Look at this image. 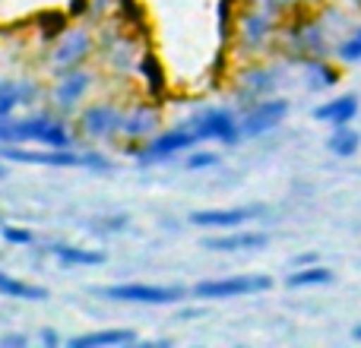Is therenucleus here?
Here are the masks:
<instances>
[{
    "instance_id": "obj_1",
    "label": "nucleus",
    "mask_w": 361,
    "mask_h": 348,
    "mask_svg": "<svg viewBox=\"0 0 361 348\" xmlns=\"http://www.w3.org/2000/svg\"><path fill=\"white\" fill-rule=\"evenodd\" d=\"M0 159H10V162H23V165H44V168H95V171H108V162L102 152L89 149V152H76V149H42L32 152L23 146H0Z\"/></svg>"
},
{
    "instance_id": "obj_2",
    "label": "nucleus",
    "mask_w": 361,
    "mask_h": 348,
    "mask_svg": "<svg viewBox=\"0 0 361 348\" xmlns=\"http://www.w3.org/2000/svg\"><path fill=\"white\" fill-rule=\"evenodd\" d=\"M282 44L292 54V61H307V57H326L330 54V35L326 23L314 16H295L282 25Z\"/></svg>"
},
{
    "instance_id": "obj_3",
    "label": "nucleus",
    "mask_w": 361,
    "mask_h": 348,
    "mask_svg": "<svg viewBox=\"0 0 361 348\" xmlns=\"http://www.w3.org/2000/svg\"><path fill=\"white\" fill-rule=\"evenodd\" d=\"M279 16L282 13L269 10V6H260V4L238 13V29H235L238 48H241L244 54H263V51H269L276 32H279Z\"/></svg>"
},
{
    "instance_id": "obj_4",
    "label": "nucleus",
    "mask_w": 361,
    "mask_h": 348,
    "mask_svg": "<svg viewBox=\"0 0 361 348\" xmlns=\"http://www.w3.org/2000/svg\"><path fill=\"white\" fill-rule=\"evenodd\" d=\"M273 288L269 275H228V279H206L190 288L193 298L203 301H228V298H247Z\"/></svg>"
},
{
    "instance_id": "obj_5",
    "label": "nucleus",
    "mask_w": 361,
    "mask_h": 348,
    "mask_svg": "<svg viewBox=\"0 0 361 348\" xmlns=\"http://www.w3.org/2000/svg\"><path fill=\"white\" fill-rule=\"evenodd\" d=\"M279 82H282L279 67H269V63H250V67H244L238 73V105H241V111H247L260 99L276 95Z\"/></svg>"
},
{
    "instance_id": "obj_6",
    "label": "nucleus",
    "mask_w": 361,
    "mask_h": 348,
    "mask_svg": "<svg viewBox=\"0 0 361 348\" xmlns=\"http://www.w3.org/2000/svg\"><path fill=\"white\" fill-rule=\"evenodd\" d=\"M187 124L200 133V139H216L222 146H235L241 139V118L231 108H206L197 118H190Z\"/></svg>"
},
{
    "instance_id": "obj_7",
    "label": "nucleus",
    "mask_w": 361,
    "mask_h": 348,
    "mask_svg": "<svg viewBox=\"0 0 361 348\" xmlns=\"http://www.w3.org/2000/svg\"><path fill=\"white\" fill-rule=\"evenodd\" d=\"M102 298L108 301H127V304H175L184 298V288L178 285H143V282H124V285H105L99 288Z\"/></svg>"
},
{
    "instance_id": "obj_8",
    "label": "nucleus",
    "mask_w": 361,
    "mask_h": 348,
    "mask_svg": "<svg viewBox=\"0 0 361 348\" xmlns=\"http://www.w3.org/2000/svg\"><path fill=\"white\" fill-rule=\"evenodd\" d=\"M200 143H203L200 133L184 120L180 127H171V130L156 133L152 139H146L143 149H137V159L143 165L146 162H162V159H171V156H178V152H184V149H193V146H200Z\"/></svg>"
},
{
    "instance_id": "obj_9",
    "label": "nucleus",
    "mask_w": 361,
    "mask_h": 348,
    "mask_svg": "<svg viewBox=\"0 0 361 348\" xmlns=\"http://www.w3.org/2000/svg\"><path fill=\"white\" fill-rule=\"evenodd\" d=\"M92 48H95V38L89 29L63 32L54 44V54H51V70H54V76H63V73H70V70L82 67L86 57L92 54Z\"/></svg>"
},
{
    "instance_id": "obj_10",
    "label": "nucleus",
    "mask_w": 361,
    "mask_h": 348,
    "mask_svg": "<svg viewBox=\"0 0 361 348\" xmlns=\"http://www.w3.org/2000/svg\"><path fill=\"white\" fill-rule=\"evenodd\" d=\"M286 114H288V99H279V95L260 99L247 111H241V137H247V139L263 137L273 127H279L286 120Z\"/></svg>"
},
{
    "instance_id": "obj_11",
    "label": "nucleus",
    "mask_w": 361,
    "mask_h": 348,
    "mask_svg": "<svg viewBox=\"0 0 361 348\" xmlns=\"http://www.w3.org/2000/svg\"><path fill=\"white\" fill-rule=\"evenodd\" d=\"M80 127L89 139H108L114 133H121L124 127V111L118 105H108V101H95L82 111L80 118Z\"/></svg>"
},
{
    "instance_id": "obj_12",
    "label": "nucleus",
    "mask_w": 361,
    "mask_h": 348,
    "mask_svg": "<svg viewBox=\"0 0 361 348\" xmlns=\"http://www.w3.org/2000/svg\"><path fill=\"white\" fill-rule=\"evenodd\" d=\"M92 82H95V73L92 70H86V67H76V70H70V73L57 76L54 105L61 108V111H73V108L89 95Z\"/></svg>"
},
{
    "instance_id": "obj_13",
    "label": "nucleus",
    "mask_w": 361,
    "mask_h": 348,
    "mask_svg": "<svg viewBox=\"0 0 361 348\" xmlns=\"http://www.w3.org/2000/svg\"><path fill=\"white\" fill-rule=\"evenodd\" d=\"M102 54L108 57V63H111L118 73H127V70L140 61L137 57V42H133V35L121 32V25L102 35Z\"/></svg>"
},
{
    "instance_id": "obj_14",
    "label": "nucleus",
    "mask_w": 361,
    "mask_h": 348,
    "mask_svg": "<svg viewBox=\"0 0 361 348\" xmlns=\"http://www.w3.org/2000/svg\"><path fill=\"white\" fill-rule=\"evenodd\" d=\"M260 206H235V209H197L190 212V222L200 228H238L260 216Z\"/></svg>"
},
{
    "instance_id": "obj_15",
    "label": "nucleus",
    "mask_w": 361,
    "mask_h": 348,
    "mask_svg": "<svg viewBox=\"0 0 361 348\" xmlns=\"http://www.w3.org/2000/svg\"><path fill=\"white\" fill-rule=\"evenodd\" d=\"M159 124H162V114H159L156 101H143V105L124 111V127H121V133H124L127 139H152Z\"/></svg>"
},
{
    "instance_id": "obj_16",
    "label": "nucleus",
    "mask_w": 361,
    "mask_h": 348,
    "mask_svg": "<svg viewBox=\"0 0 361 348\" xmlns=\"http://www.w3.org/2000/svg\"><path fill=\"white\" fill-rule=\"evenodd\" d=\"M358 95H336V99L324 101V105L314 108V120L320 124H330V127H345L358 118Z\"/></svg>"
},
{
    "instance_id": "obj_17",
    "label": "nucleus",
    "mask_w": 361,
    "mask_h": 348,
    "mask_svg": "<svg viewBox=\"0 0 361 348\" xmlns=\"http://www.w3.org/2000/svg\"><path fill=\"white\" fill-rule=\"evenodd\" d=\"M137 73H140V80L146 82V95H149L152 101H162V99H165V89H169V76H165L162 61H159V57L152 54V51L140 54V61H137Z\"/></svg>"
},
{
    "instance_id": "obj_18",
    "label": "nucleus",
    "mask_w": 361,
    "mask_h": 348,
    "mask_svg": "<svg viewBox=\"0 0 361 348\" xmlns=\"http://www.w3.org/2000/svg\"><path fill=\"white\" fill-rule=\"evenodd\" d=\"M269 237L263 231H231V235H219L206 241V250H222V254H231V250H260L267 247Z\"/></svg>"
},
{
    "instance_id": "obj_19",
    "label": "nucleus",
    "mask_w": 361,
    "mask_h": 348,
    "mask_svg": "<svg viewBox=\"0 0 361 348\" xmlns=\"http://www.w3.org/2000/svg\"><path fill=\"white\" fill-rule=\"evenodd\" d=\"M301 67H305V82L311 92H324L339 82V70L326 57H307V61H301Z\"/></svg>"
},
{
    "instance_id": "obj_20",
    "label": "nucleus",
    "mask_w": 361,
    "mask_h": 348,
    "mask_svg": "<svg viewBox=\"0 0 361 348\" xmlns=\"http://www.w3.org/2000/svg\"><path fill=\"white\" fill-rule=\"evenodd\" d=\"M130 342H137L133 330H99L70 339V348H105V345H130Z\"/></svg>"
},
{
    "instance_id": "obj_21",
    "label": "nucleus",
    "mask_w": 361,
    "mask_h": 348,
    "mask_svg": "<svg viewBox=\"0 0 361 348\" xmlns=\"http://www.w3.org/2000/svg\"><path fill=\"white\" fill-rule=\"evenodd\" d=\"M48 250L63 263V266H99V263H105V254H102V250L73 247V244H51Z\"/></svg>"
},
{
    "instance_id": "obj_22",
    "label": "nucleus",
    "mask_w": 361,
    "mask_h": 348,
    "mask_svg": "<svg viewBox=\"0 0 361 348\" xmlns=\"http://www.w3.org/2000/svg\"><path fill=\"white\" fill-rule=\"evenodd\" d=\"M358 146H361V133H358L352 124H345V127H333L330 139H326V149H330L333 156H339V159L355 156Z\"/></svg>"
},
{
    "instance_id": "obj_23",
    "label": "nucleus",
    "mask_w": 361,
    "mask_h": 348,
    "mask_svg": "<svg viewBox=\"0 0 361 348\" xmlns=\"http://www.w3.org/2000/svg\"><path fill=\"white\" fill-rule=\"evenodd\" d=\"M288 285L292 288H314V285H330L333 282V269L317 266V263H307V266H298L292 275H288Z\"/></svg>"
},
{
    "instance_id": "obj_24",
    "label": "nucleus",
    "mask_w": 361,
    "mask_h": 348,
    "mask_svg": "<svg viewBox=\"0 0 361 348\" xmlns=\"http://www.w3.org/2000/svg\"><path fill=\"white\" fill-rule=\"evenodd\" d=\"M0 294H10V298H25V301H44L48 292L42 285H29V282L10 279V275L0 273Z\"/></svg>"
},
{
    "instance_id": "obj_25",
    "label": "nucleus",
    "mask_w": 361,
    "mask_h": 348,
    "mask_svg": "<svg viewBox=\"0 0 361 348\" xmlns=\"http://www.w3.org/2000/svg\"><path fill=\"white\" fill-rule=\"evenodd\" d=\"M118 16L121 25L133 29L137 35H146V10L140 6V0H118Z\"/></svg>"
},
{
    "instance_id": "obj_26",
    "label": "nucleus",
    "mask_w": 361,
    "mask_h": 348,
    "mask_svg": "<svg viewBox=\"0 0 361 348\" xmlns=\"http://www.w3.org/2000/svg\"><path fill=\"white\" fill-rule=\"evenodd\" d=\"M333 54H336L339 63H358L361 61V25H355L349 35H343L336 44H333Z\"/></svg>"
},
{
    "instance_id": "obj_27",
    "label": "nucleus",
    "mask_w": 361,
    "mask_h": 348,
    "mask_svg": "<svg viewBox=\"0 0 361 348\" xmlns=\"http://www.w3.org/2000/svg\"><path fill=\"white\" fill-rule=\"evenodd\" d=\"M235 4L238 0H219V38H222V48H228V42L235 38V29H238Z\"/></svg>"
},
{
    "instance_id": "obj_28",
    "label": "nucleus",
    "mask_w": 361,
    "mask_h": 348,
    "mask_svg": "<svg viewBox=\"0 0 361 348\" xmlns=\"http://www.w3.org/2000/svg\"><path fill=\"white\" fill-rule=\"evenodd\" d=\"M67 16L70 13H57V10L38 16V29H42L44 42H54V38H61L63 32H67Z\"/></svg>"
},
{
    "instance_id": "obj_29",
    "label": "nucleus",
    "mask_w": 361,
    "mask_h": 348,
    "mask_svg": "<svg viewBox=\"0 0 361 348\" xmlns=\"http://www.w3.org/2000/svg\"><path fill=\"white\" fill-rule=\"evenodd\" d=\"M16 108H23V99H19V82H4L0 80V118L13 114Z\"/></svg>"
},
{
    "instance_id": "obj_30",
    "label": "nucleus",
    "mask_w": 361,
    "mask_h": 348,
    "mask_svg": "<svg viewBox=\"0 0 361 348\" xmlns=\"http://www.w3.org/2000/svg\"><path fill=\"white\" fill-rule=\"evenodd\" d=\"M216 165H219V156L216 152H206V149H197L187 159V168L190 171H206V168H216Z\"/></svg>"
},
{
    "instance_id": "obj_31",
    "label": "nucleus",
    "mask_w": 361,
    "mask_h": 348,
    "mask_svg": "<svg viewBox=\"0 0 361 348\" xmlns=\"http://www.w3.org/2000/svg\"><path fill=\"white\" fill-rule=\"evenodd\" d=\"M4 241H6V244H16V247H25V244H32V231L6 225V228H4Z\"/></svg>"
},
{
    "instance_id": "obj_32",
    "label": "nucleus",
    "mask_w": 361,
    "mask_h": 348,
    "mask_svg": "<svg viewBox=\"0 0 361 348\" xmlns=\"http://www.w3.org/2000/svg\"><path fill=\"white\" fill-rule=\"evenodd\" d=\"M19 99H23V108L25 105H35L38 101V86L29 80H19Z\"/></svg>"
},
{
    "instance_id": "obj_33",
    "label": "nucleus",
    "mask_w": 361,
    "mask_h": 348,
    "mask_svg": "<svg viewBox=\"0 0 361 348\" xmlns=\"http://www.w3.org/2000/svg\"><path fill=\"white\" fill-rule=\"evenodd\" d=\"M247 4H260V6H269V10H276V13H286V10H292V6H298L301 0H247Z\"/></svg>"
},
{
    "instance_id": "obj_34",
    "label": "nucleus",
    "mask_w": 361,
    "mask_h": 348,
    "mask_svg": "<svg viewBox=\"0 0 361 348\" xmlns=\"http://www.w3.org/2000/svg\"><path fill=\"white\" fill-rule=\"evenodd\" d=\"M67 13H70V19L86 16V13H89V0H70V4H67Z\"/></svg>"
},
{
    "instance_id": "obj_35",
    "label": "nucleus",
    "mask_w": 361,
    "mask_h": 348,
    "mask_svg": "<svg viewBox=\"0 0 361 348\" xmlns=\"http://www.w3.org/2000/svg\"><path fill=\"white\" fill-rule=\"evenodd\" d=\"M89 10H92V13H99V16H102V13L108 10V0H89Z\"/></svg>"
},
{
    "instance_id": "obj_36",
    "label": "nucleus",
    "mask_w": 361,
    "mask_h": 348,
    "mask_svg": "<svg viewBox=\"0 0 361 348\" xmlns=\"http://www.w3.org/2000/svg\"><path fill=\"white\" fill-rule=\"evenodd\" d=\"M4 345H25V336H6Z\"/></svg>"
},
{
    "instance_id": "obj_37",
    "label": "nucleus",
    "mask_w": 361,
    "mask_h": 348,
    "mask_svg": "<svg viewBox=\"0 0 361 348\" xmlns=\"http://www.w3.org/2000/svg\"><path fill=\"white\" fill-rule=\"evenodd\" d=\"M295 263H298V266H307V263H314V254H305V256H298V260H295Z\"/></svg>"
},
{
    "instance_id": "obj_38",
    "label": "nucleus",
    "mask_w": 361,
    "mask_h": 348,
    "mask_svg": "<svg viewBox=\"0 0 361 348\" xmlns=\"http://www.w3.org/2000/svg\"><path fill=\"white\" fill-rule=\"evenodd\" d=\"M42 342H48V345H57V336H54V333H44V336H42Z\"/></svg>"
},
{
    "instance_id": "obj_39",
    "label": "nucleus",
    "mask_w": 361,
    "mask_h": 348,
    "mask_svg": "<svg viewBox=\"0 0 361 348\" xmlns=\"http://www.w3.org/2000/svg\"><path fill=\"white\" fill-rule=\"evenodd\" d=\"M352 336H355L358 342H361V326H355V330H352Z\"/></svg>"
},
{
    "instance_id": "obj_40",
    "label": "nucleus",
    "mask_w": 361,
    "mask_h": 348,
    "mask_svg": "<svg viewBox=\"0 0 361 348\" xmlns=\"http://www.w3.org/2000/svg\"><path fill=\"white\" fill-rule=\"evenodd\" d=\"M0 178H6V168H4V162H0Z\"/></svg>"
},
{
    "instance_id": "obj_41",
    "label": "nucleus",
    "mask_w": 361,
    "mask_h": 348,
    "mask_svg": "<svg viewBox=\"0 0 361 348\" xmlns=\"http://www.w3.org/2000/svg\"><path fill=\"white\" fill-rule=\"evenodd\" d=\"M352 4H355V6H361V0H352Z\"/></svg>"
},
{
    "instance_id": "obj_42",
    "label": "nucleus",
    "mask_w": 361,
    "mask_h": 348,
    "mask_svg": "<svg viewBox=\"0 0 361 348\" xmlns=\"http://www.w3.org/2000/svg\"><path fill=\"white\" fill-rule=\"evenodd\" d=\"M301 4H314V0H301Z\"/></svg>"
}]
</instances>
